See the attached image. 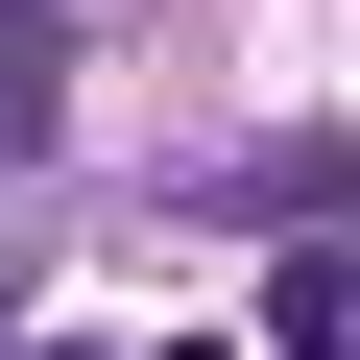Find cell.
<instances>
[{
    "mask_svg": "<svg viewBox=\"0 0 360 360\" xmlns=\"http://www.w3.org/2000/svg\"><path fill=\"white\" fill-rule=\"evenodd\" d=\"M168 360H193V336H168Z\"/></svg>",
    "mask_w": 360,
    "mask_h": 360,
    "instance_id": "obj_2",
    "label": "cell"
},
{
    "mask_svg": "<svg viewBox=\"0 0 360 360\" xmlns=\"http://www.w3.org/2000/svg\"><path fill=\"white\" fill-rule=\"evenodd\" d=\"M25 49H49V0H0V72H25Z\"/></svg>",
    "mask_w": 360,
    "mask_h": 360,
    "instance_id": "obj_1",
    "label": "cell"
}]
</instances>
